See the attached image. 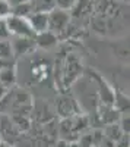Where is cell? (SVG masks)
<instances>
[{
    "instance_id": "obj_3",
    "label": "cell",
    "mask_w": 130,
    "mask_h": 147,
    "mask_svg": "<svg viewBox=\"0 0 130 147\" xmlns=\"http://www.w3.org/2000/svg\"><path fill=\"white\" fill-rule=\"evenodd\" d=\"M28 22L35 34L48 30V10H37L28 16Z\"/></svg>"
},
{
    "instance_id": "obj_7",
    "label": "cell",
    "mask_w": 130,
    "mask_h": 147,
    "mask_svg": "<svg viewBox=\"0 0 130 147\" xmlns=\"http://www.w3.org/2000/svg\"><path fill=\"white\" fill-rule=\"evenodd\" d=\"M16 81V74L12 66H6L0 69V84H3L6 88L10 90V87Z\"/></svg>"
},
{
    "instance_id": "obj_11",
    "label": "cell",
    "mask_w": 130,
    "mask_h": 147,
    "mask_svg": "<svg viewBox=\"0 0 130 147\" xmlns=\"http://www.w3.org/2000/svg\"><path fill=\"white\" fill-rule=\"evenodd\" d=\"M12 13V6L7 0H0V18H7Z\"/></svg>"
},
{
    "instance_id": "obj_10",
    "label": "cell",
    "mask_w": 130,
    "mask_h": 147,
    "mask_svg": "<svg viewBox=\"0 0 130 147\" xmlns=\"http://www.w3.org/2000/svg\"><path fill=\"white\" fill-rule=\"evenodd\" d=\"M119 125L123 131V134H129L130 132V118H129V113H120V118H119Z\"/></svg>"
},
{
    "instance_id": "obj_16",
    "label": "cell",
    "mask_w": 130,
    "mask_h": 147,
    "mask_svg": "<svg viewBox=\"0 0 130 147\" xmlns=\"http://www.w3.org/2000/svg\"><path fill=\"white\" fill-rule=\"evenodd\" d=\"M120 2H124V3H129V0H120Z\"/></svg>"
},
{
    "instance_id": "obj_12",
    "label": "cell",
    "mask_w": 130,
    "mask_h": 147,
    "mask_svg": "<svg viewBox=\"0 0 130 147\" xmlns=\"http://www.w3.org/2000/svg\"><path fill=\"white\" fill-rule=\"evenodd\" d=\"M9 38H10V32L7 28L6 19L0 18V40H9Z\"/></svg>"
},
{
    "instance_id": "obj_1",
    "label": "cell",
    "mask_w": 130,
    "mask_h": 147,
    "mask_svg": "<svg viewBox=\"0 0 130 147\" xmlns=\"http://www.w3.org/2000/svg\"><path fill=\"white\" fill-rule=\"evenodd\" d=\"M5 19H6V24H7L10 37H29V38H34L35 37V32L28 22V18L9 15Z\"/></svg>"
},
{
    "instance_id": "obj_15",
    "label": "cell",
    "mask_w": 130,
    "mask_h": 147,
    "mask_svg": "<svg viewBox=\"0 0 130 147\" xmlns=\"http://www.w3.org/2000/svg\"><path fill=\"white\" fill-rule=\"evenodd\" d=\"M0 147H12V146H9V144L5 143V141H0Z\"/></svg>"
},
{
    "instance_id": "obj_4",
    "label": "cell",
    "mask_w": 130,
    "mask_h": 147,
    "mask_svg": "<svg viewBox=\"0 0 130 147\" xmlns=\"http://www.w3.org/2000/svg\"><path fill=\"white\" fill-rule=\"evenodd\" d=\"M10 46H12V52H13V56L18 55H25L28 52H31L35 47V41L34 38H29V37H10Z\"/></svg>"
},
{
    "instance_id": "obj_5",
    "label": "cell",
    "mask_w": 130,
    "mask_h": 147,
    "mask_svg": "<svg viewBox=\"0 0 130 147\" xmlns=\"http://www.w3.org/2000/svg\"><path fill=\"white\" fill-rule=\"evenodd\" d=\"M34 41H35V47H41L44 50H50V49L57 46V34L45 30L42 32L35 34Z\"/></svg>"
},
{
    "instance_id": "obj_14",
    "label": "cell",
    "mask_w": 130,
    "mask_h": 147,
    "mask_svg": "<svg viewBox=\"0 0 130 147\" xmlns=\"http://www.w3.org/2000/svg\"><path fill=\"white\" fill-rule=\"evenodd\" d=\"M7 91H9V88H6L3 84H0V102L5 99V96L7 94Z\"/></svg>"
},
{
    "instance_id": "obj_8",
    "label": "cell",
    "mask_w": 130,
    "mask_h": 147,
    "mask_svg": "<svg viewBox=\"0 0 130 147\" xmlns=\"http://www.w3.org/2000/svg\"><path fill=\"white\" fill-rule=\"evenodd\" d=\"M13 52H12V46H10V40H0V59L2 60H12Z\"/></svg>"
},
{
    "instance_id": "obj_13",
    "label": "cell",
    "mask_w": 130,
    "mask_h": 147,
    "mask_svg": "<svg viewBox=\"0 0 130 147\" xmlns=\"http://www.w3.org/2000/svg\"><path fill=\"white\" fill-rule=\"evenodd\" d=\"M130 143H129V134H123V136L114 141V147H129Z\"/></svg>"
},
{
    "instance_id": "obj_9",
    "label": "cell",
    "mask_w": 130,
    "mask_h": 147,
    "mask_svg": "<svg viewBox=\"0 0 130 147\" xmlns=\"http://www.w3.org/2000/svg\"><path fill=\"white\" fill-rule=\"evenodd\" d=\"M79 3V0H54V7L62 9V10H70Z\"/></svg>"
},
{
    "instance_id": "obj_6",
    "label": "cell",
    "mask_w": 130,
    "mask_h": 147,
    "mask_svg": "<svg viewBox=\"0 0 130 147\" xmlns=\"http://www.w3.org/2000/svg\"><path fill=\"white\" fill-rule=\"evenodd\" d=\"M102 134L105 138H108L110 141H117L121 136H123V131L119 125V122H113V124H107L105 125V128L102 129Z\"/></svg>"
},
{
    "instance_id": "obj_2",
    "label": "cell",
    "mask_w": 130,
    "mask_h": 147,
    "mask_svg": "<svg viewBox=\"0 0 130 147\" xmlns=\"http://www.w3.org/2000/svg\"><path fill=\"white\" fill-rule=\"evenodd\" d=\"M69 25V12L62 9H51L48 12V31L57 34L62 32Z\"/></svg>"
}]
</instances>
